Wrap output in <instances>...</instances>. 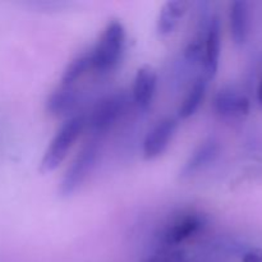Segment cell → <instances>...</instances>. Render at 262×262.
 <instances>
[{
    "mask_svg": "<svg viewBox=\"0 0 262 262\" xmlns=\"http://www.w3.org/2000/svg\"><path fill=\"white\" fill-rule=\"evenodd\" d=\"M128 97L123 91H115L102 97L86 118V127L94 133L106 132L119 120L127 109Z\"/></svg>",
    "mask_w": 262,
    "mask_h": 262,
    "instance_id": "3",
    "label": "cell"
},
{
    "mask_svg": "<svg viewBox=\"0 0 262 262\" xmlns=\"http://www.w3.org/2000/svg\"><path fill=\"white\" fill-rule=\"evenodd\" d=\"M125 40L127 33L123 23L118 19L109 20L95 48L90 51L92 68L101 73L113 71L120 63Z\"/></svg>",
    "mask_w": 262,
    "mask_h": 262,
    "instance_id": "1",
    "label": "cell"
},
{
    "mask_svg": "<svg viewBox=\"0 0 262 262\" xmlns=\"http://www.w3.org/2000/svg\"><path fill=\"white\" fill-rule=\"evenodd\" d=\"M214 109L225 118H241L250 113V99L234 89H223L215 95Z\"/></svg>",
    "mask_w": 262,
    "mask_h": 262,
    "instance_id": "7",
    "label": "cell"
},
{
    "mask_svg": "<svg viewBox=\"0 0 262 262\" xmlns=\"http://www.w3.org/2000/svg\"><path fill=\"white\" fill-rule=\"evenodd\" d=\"M204 225V216L200 212H184L177 217L165 232V241L169 245H179L193 237Z\"/></svg>",
    "mask_w": 262,
    "mask_h": 262,
    "instance_id": "9",
    "label": "cell"
},
{
    "mask_svg": "<svg viewBox=\"0 0 262 262\" xmlns=\"http://www.w3.org/2000/svg\"><path fill=\"white\" fill-rule=\"evenodd\" d=\"M207 90V81L204 76L199 77L196 81L192 83L191 89H189L188 94L184 97L183 102L178 109V115L182 119H188L191 118L194 113L199 110L201 106L202 101L205 99Z\"/></svg>",
    "mask_w": 262,
    "mask_h": 262,
    "instance_id": "14",
    "label": "cell"
},
{
    "mask_svg": "<svg viewBox=\"0 0 262 262\" xmlns=\"http://www.w3.org/2000/svg\"><path fill=\"white\" fill-rule=\"evenodd\" d=\"M257 97H258V101H260L261 104H262V81H261V84H260V87H258Z\"/></svg>",
    "mask_w": 262,
    "mask_h": 262,
    "instance_id": "17",
    "label": "cell"
},
{
    "mask_svg": "<svg viewBox=\"0 0 262 262\" xmlns=\"http://www.w3.org/2000/svg\"><path fill=\"white\" fill-rule=\"evenodd\" d=\"M86 128L84 115H73L61 124L58 132L51 138L50 143L43 152L40 163V171L42 174L53 173L61 165L68 156L72 146L74 145L81 133Z\"/></svg>",
    "mask_w": 262,
    "mask_h": 262,
    "instance_id": "2",
    "label": "cell"
},
{
    "mask_svg": "<svg viewBox=\"0 0 262 262\" xmlns=\"http://www.w3.org/2000/svg\"><path fill=\"white\" fill-rule=\"evenodd\" d=\"M230 32L235 45H245L250 33V8L248 3L235 0L230 4Z\"/></svg>",
    "mask_w": 262,
    "mask_h": 262,
    "instance_id": "11",
    "label": "cell"
},
{
    "mask_svg": "<svg viewBox=\"0 0 262 262\" xmlns=\"http://www.w3.org/2000/svg\"><path fill=\"white\" fill-rule=\"evenodd\" d=\"M158 87V73L151 66H143L138 68L133 81V101L138 109L146 110L152 104Z\"/></svg>",
    "mask_w": 262,
    "mask_h": 262,
    "instance_id": "8",
    "label": "cell"
},
{
    "mask_svg": "<svg viewBox=\"0 0 262 262\" xmlns=\"http://www.w3.org/2000/svg\"><path fill=\"white\" fill-rule=\"evenodd\" d=\"M78 104V92L74 86H60L54 90L46 100V110L54 117L71 113Z\"/></svg>",
    "mask_w": 262,
    "mask_h": 262,
    "instance_id": "12",
    "label": "cell"
},
{
    "mask_svg": "<svg viewBox=\"0 0 262 262\" xmlns=\"http://www.w3.org/2000/svg\"><path fill=\"white\" fill-rule=\"evenodd\" d=\"M219 150L220 146L217 141H215L214 138L205 140L187 159L179 171V177L182 179L191 178L192 176L201 171L216 159V156L219 155Z\"/></svg>",
    "mask_w": 262,
    "mask_h": 262,
    "instance_id": "10",
    "label": "cell"
},
{
    "mask_svg": "<svg viewBox=\"0 0 262 262\" xmlns=\"http://www.w3.org/2000/svg\"><path fill=\"white\" fill-rule=\"evenodd\" d=\"M90 68H92L90 53H84L82 54V55L76 56L73 60L69 61L68 66L64 69L60 84H63V86H74V83H76V82L78 81Z\"/></svg>",
    "mask_w": 262,
    "mask_h": 262,
    "instance_id": "15",
    "label": "cell"
},
{
    "mask_svg": "<svg viewBox=\"0 0 262 262\" xmlns=\"http://www.w3.org/2000/svg\"><path fill=\"white\" fill-rule=\"evenodd\" d=\"M242 262H262L261 248H253V250L246 252L242 258Z\"/></svg>",
    "mask_w": 262,
    "mask_h": 262,
    "instance_id": "16",
    "label": "cell"
},
{
    "mask_svg": "<svg viewBox=\"0 0 262 262\" xmlns=\"http://www.w3.org/2000/svg\"><path fill=\"white\" fill-rule=\"evenodd\" d=\"M97 155H99V143L96 141H90L81 148L64 174L59 189L61 196H72L83 184L94 169Z\"/></svg>",
    "mask_w": 262,
    "mask_h": 262,
    "instance_id": "4",
    "label": "cell"
},
{
    "mask_svg": "<svg viewBox=\"0 0 262 262\" xmlns=\"http://www.w3.org/2000/svg\"><path fill=\"white\" fill-rule=\"evenodd\" d=\"M177 128H178V120L176 118L168 117L159 120L154 125L152 129H150L145 141H143V156H145V159L152 160V159L159 158L161 154H164V151L168 148Z\"/></svg>",
    "mask_w": 262,
    "mask_h": 262,
    "instance_id": "5",
    "label": "cell"
},
{
    "mask_svg": "<svg viewBox=\"0 0 262 262\" xmlns=\"http://www.w3.org/2000/svg\"><path fill=\"white\" fill-rule=\"evenodd\" d=\"M187 8H188V3L183 0H173V2L165 3L160 9L158 23H156L159 35H170L178 26L179 19L186 14Z\"/></svg>",
    "mask_w": 262,
    "mask_h": 262,
    "instance_id": "13",
    "label": "cell"
},
{
    "mask_svg": "<svg viewBox=\"0 0 262 262\" xmlns=\"http://www.w3.org/2000/svg\"><path fill=\"white\" fill-rule=\"evenodd\" d=\"M220 54H222V26L217 15L210 19L206 27L204 53V77L206 81H211L219 71Z\"/></svg>",
    "mask_w": 262,
    "mask_h": 262,
    "instance_id": "6",
    "label": "cell"
}]
</instances>
